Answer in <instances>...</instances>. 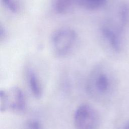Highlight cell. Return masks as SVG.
Instances as JSON below:
<instances>
[{"instance_id": "obj_1", "label": "cell", "mask_w": 129, "mask_h": 129, "mask_svg": "<svg viewBox=\"0 0 129 129\" xmlns=\"http://www.w3.org/2000/svg\"><path fill=\"white\" fill-rule=\"evenodd\" d=\"M113 85V78L110 70L103 64H98L88 75L86 90L93 99L102 101L111 95Z\"/></svg>"}, {"instance_id": "obj_2", "label": "cell", "mask_w": 129, "mask_h": 129, "mask_svg": "<svg viewBox=\"0 0 129 129\" xmlns=\"http://www.w3.org/2000/svg\"><path fill=\"white\" fill-rule=\"evenodd\" d=\"M76 38V33L71 28H63L56 30L51 38L53 53L59 57L65 56L73 48Z\"/></svg>"}, {"instance_id": "obj_3", "label": "cell", "mask_w": 129, "mask_h": 129, "mask_svg": "<svg viewBox=\"0 0 129 129\" xmlns=\"http://www.w3.org/2000/svg\"><path fill=\"white\" fill-rule=\"evenodd\" d=\"M2 112H19L26 107V99L23 91L18 87H12L0 91Z\"/></svg>"}, {"instance_id": "obj_4", "label": "cell", "mask_w": 129, "mask_h": 129, "mask_svg": "<svg viewBox=\"0 0 129 129\" xmlns=\"http://www.w3.org/2000/svg\"><path fill=\"white\" fill-rule=\"evenodd\" d=\"M74 123L76 129H98L100 125L99 114L92 105L83 104L75 111Z\"/></svg>"}, {"instance_id": "obj_5", "label": "cell", "mask_w": 129, "mask_h": 129, "mask_svg": "<svg viewBox=\"0 0 129 129\" xmlns=\"http://www.w3.org/2000/svg\"><path fill=\"white\" fill-rule=\"evenodd\" d=\"M26 79L28 87L36 98H40L42 95V87L39 78L35 71L30 68L26 72Z\"/></svg>"}, {"instance_id": "obj_6", "label": "cell", "mask_w": 129, "mask_h": 129, "mask_svg": "<svg viewBox=\"0 0 129 129\" xmlns=\"http://www.w3.org/2000/svg\"><path fill=\"white\" fill-rule=\"evenodd\" d=\"M102 33L108 41L111 47L115 51H119L120 48L119 41L114 32L107 27H104L102 29Z\"/></svg>"}, {"instance_id": "obj_7", "label": "cell", "mask_w": 129, "mask_h": 129, "mask_svg": "<svg viewBox=\"0 0 129 129\" xmlns=\"http://www.w3.org/2000/svg\"><path fill=\"white\" fill-rule=\"evenodd\" d=\"M106 0H74V3L81 7L90 10H96L102 7Z\"/></svg>"}, {"instance_id": "obj_8", "label": "cell", "mask_w": 129, "mask_h": 129, "mask_svg": "<svg viewBox=\"0 0 129 129\" xmlns=\"http://www.w3.org/2000/svg\"><path fill=\"white\" fill-rule=\"evenodd\" d=\"M74 0H56L55 4L56 12L59 14H64L71 7Z\"/></svg>"}, {"instance_id": "obj_9", "label": "cell", "mask_w": 129, "mask_h": 129, "mask_svg": "<svg viewBox=\"0 0 129 129\" xmlns=\"http://www.w3.org/2000/svg\"><path fill=\"white\" fill-rule=\"evenodd\" d=\"M25 129H43L41 124L37 120H28L25 125Z\"/></svg>"}, {"instance_id": "obj_10", "label": "cell", "mask_w": 129, "mask_h": 129, "mask_svg": "<svg viewBox=\"0 0 129 129\" xmlns=\"http://www.w3.org/2000/svg\"><path fill=\"white\" fill-rule=\"evenodd\" d=\"M4 6L12 12H16L17 11V6L14 0H2Z\"/></svg>"}, {"instance_id": "obj_11", "label": "cell", "mask_w": 129, "mask_h": 129, "mask_svg": "<svg viewBox=\"0 0 129 129\" xmlns=\"http://www.w3.org/2000/svg\"><path fill=\"white\" fill-rule=\"evenodd\" d=\"M122 129H129V121H127L123 126Z\"/></svg>"}]
</instances>
